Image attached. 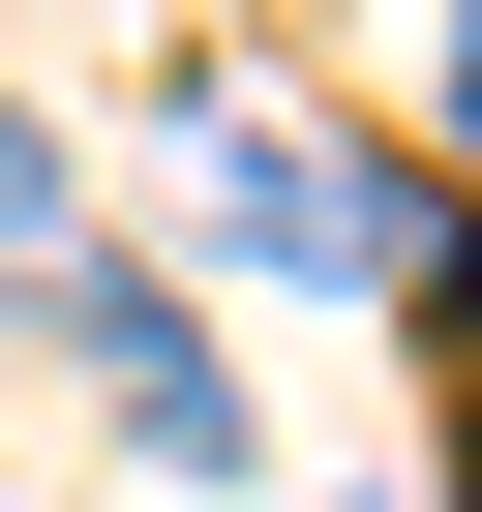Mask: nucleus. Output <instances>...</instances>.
I'll return each mask as SVG.
<instances>
[{"label":"nucleus","mask_w":482,"mask_h":512,"mask_svg":"<svg viewBox=\"0 0 482 512\" xmlns=\"http://www.w3.org/2000/svg\"><path fill=\"white\" fill-rule=\"evenodd\" d=\"M452 121H482V31H452Z\"/></svg>","instance_id":"obj_3"},{"label":"nucleus","mask_w":482,"mask_h":512,"mask_svg":"<svg viewBox=\"0 0 482 512\" xmlns=\"http://www.w3.org/2000/svg\"><path fill=\"white\" fill-rule=\"evenodd\" d=\"M31 241H61V151H31V91H0V272H31Z\"/></svg>","instance_id":"obj_2"},{"label":"nucleus","mask_w":482,"mask_h":512,"mask_svg":"<svg viewBox=\"0 0 482 512\" xmlns=\"http://www.w3.org/2000/svg\"><path fill=\"white\" fill-rule=\"evenodd\" d=\"M61 332H91V392H121L151 452H241V392H211V332H181L151 272H61Z\"/></svg>","instance_id":"obj_1"}]
</instances>
